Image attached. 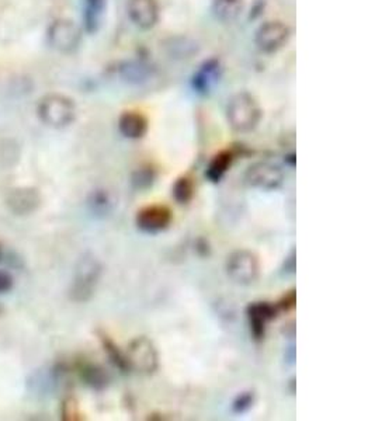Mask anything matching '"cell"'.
Here are the masks:
<instances>
[{"label": "cell", "instance_id": "cell-1", "mask_svg": "<svg viewBox=\"0 0 375 421\" xmlns=\"http://www.w3.org/2000/svg\"><path fill=\"white\" fill-rule=\"evenodd\" d=\"M261 118V108L248 91L234 94L226 106V120L236 132H250L259 126Z\"/></svg>", "mask_w": 375, "mask_h": 421}, {"label": "cell", "instance_id": "cell-2", "mask_svg": "<svg viewBox=\"0 0 375 421\" xmlns=\"http://www.w3.org/2000/svg\"><path fill=\"white\" fill-rule=\"evenodd\" d=\"M37 114L42 124L62 129L75 121L76 106L71 97L59 93H51L40 100Z\"/></svg>", "mask_w": 375, "mask_h": 421}, {"label": "cell", "instance_id": "cell-3", "mask_svg": "<svg viewBox=\"0 0 375 421\" xmlns=\"http://www.w3.org/2000/svg\"><path fill=\"white\" fill-rule=\"evenodd\" d=\"M101 274V264L90 254L79 261L76 274L69 291V296L75 302H87L96 290L97 281Z\"/></svg>", "mask_w": 375, "mask_h": 421}, {"label": "cell", "instance_id": "cell-4", "mask_svg": "<svg viewBox=\"0 0 375 421\" xmlns=\"http://www.w3.org/2000/svg\"><path fill=\"white\" fill-rule=\"evenodd\" d=\"M46 40L51 48H54L55 51L62 54H72L81 45L82 30L71 19H56L48 27Z\"/></svg>", "mask_w": 375, "mask_h": 421}, {"label": "cell", "instance_id": "cell-5", "mask_svg": "<svg viewBox=\"0 0 375 421\" xmlns=\"http://www.w3.org/2000/svg\"><path fill=\"white\" fill-rule=\"evenodd\" d=\"M129 368L142 374H154L158 370V352L152 341L146 337H136L131 341L126 351Z\"/></svg>", "mask_w": 375, "mask_h": 421}, {"label": "cell", "instance_id": "cell-6", "mask_svg": "<svg viewBox=\"0 0 375 421\" xmlns=\"http://www.w3.org/2000/svg\"><path fill=\"white\" fill-rule=\"evenodd\" d=\"M291 37V30L283 21H267L261 24L254 36L256 46L264 54H276L283 49Z\"/></svg>", "mask_w": 375, "mask_h": 421}, {"label": "cell", "instance_id": "cell-7", "mask_svg": "<svg viewBox=\"0 0 375 421\" xmlns=\"http://www.w3.org/2000/svg\"><path fill=\"white\" fill-rule=\"evenodd\" d=\"M259 260L251 252L238 250L232 253L226 263V270L229 277L238 283L248 285L259 277Z\"/></svg>", "mask_w": 375, "mask_h": 421}, {"label": "cell", "instance_id": "cell-8", "mask_svg": "<svg viewBox=\"0 0 375 421\" xmlns=\"http://www.w3.org/2000/svg\"><path fill=\"white\" fill-rule=\"evenodd\" d=\"M41 194L34 187H19L6 197V207L13 215L27 216L40 208Z\"/></svg>", "mask_w": 375, "mask_h": 421}, {"label": "cell", "instance_id": "cell-9", "mask_svg": "<svg viewBox=\"0 0 375 421\" xmlns=\"http://www.w3.org/2000/svg\"><path fill=\"white\" fill-rule=\"evenodd\" d=\"M126 13L129 20L141 30L154 29L161 17L158 0H128Z\"/></svg>", "mask_w": 375, "mask_h": 421}, {"label": "cell", "instance_id": "cell-10", "mask_svg": "<svg viewBox=\"0 0 375 421\" xmlns=\"http://www.w3.org/2000/svg\"><path fill=\"white\" fill-rule=\"evenodd\" d=\"M171 222V210L166 206H148L136 213V225L146 233H158L165 230Z\"/></svg>", "mask_w": 375, "mask_h": 421}, {"label": "cell", "instance_id": "cell-11", "mask_svg": "<svg viewBox=\"0 0 375 421\" xmlns=\"http://www.w3.org/2000/svg\"><path fill=\"white\" fill-rule=\"evenodd\" d=\"M283 170L274 163L259 162L250 166L246 173V180L250 186L263 190H274L283 183Z\"/></svg>", "mask_w": 375, "mask_h": 421}, {"label": "cell", "instance_id": "cell-12", "mask_svg": "<svg viewBox=\"0 0 375 421\" xmlns=\"http://www.w3.org/2000/svg\"><path fill=\"white\" fill-rule=\"evenodd\" d=\"M277 310H279L277 306L267 302H254L249 305L248 319H249L250 330L257 341L264 338L266 326L270 320L276 318Z\"/></svg>", "mask_w": 375, "mask_h": 421}, {"label": "cell", "instance_id": "cell-13", "mask_svg": "<svg viewBox=\"0 0 375 421\" xmlns=\"http://www.w3.org/2000/svg\"><path fill=\"white\" fill-rule=\"evenodd\" d=\"M119 75L126 83L144 84L155 76V68L144 59H131L121 64Z\"/></svg>", "mask_w": 375, "mask_h": 421}, {"label": "cell", "instance_id": "cell-14", "mask_svg": "<svg viewBox=\"0 0 375 421\" xmlns=\"http://www.w3.org/2000/svg\"><path fill=\"white\" fill-rule=\"evenodd\" d=\"M222 76V66L218 59L206 61L193 76V87L200 94H207L219 82Z\"/></svg>", "mask_w": 375, "mask_h": 421}, {"label": "cell", "instance_id": "cell-15", "mask_svg": "<svg viewBox=\"0 0 375 421\" xmlns=\"http://www.w3.org/2000/svg\"><path fill=\"white\" fill-rule=\"evenodd\" d=\"M119 128L125 138L139 139L148 131V121L138 111H124L119 120Z\"/></svg>", "mask_w": 375, "mask_h": 421}, {"label": "cell", "instance_id": "cell-16", "mask_svg": "<svg viewBox=\"0 0 375 421\" xmlns=\"http://www.w3.org/2000/svg\"><path fill=\"white\" fill-rule=\"evenodd\" d=\"M245 7L244 0H212V13L221 23H234L239 19Z\"/></svg>", "mask_w": 375, "mask_h": 421}, {"label": "cell", "instance_id": "cell-17", "mask_svg": "<svg viewBox=\"0 0 375 421\" xmlns=\"http://www.w3.org/2000/svg\"><path fill=\"white\" fill-rule=\"evenodd\" d=\"M167 55L173 59H191L196 54H199L200 46L197 42L189 37H171L166 42Z\"/></svg>", "mask_w": 375, "mask_h": 421}, {"label": "cell", "instance_id": "cell-18", "mask_svg": "<svg viewBox=\"0 0 375 421\" xmlns=\"http://www.w3.org/2000/svg\"><path fill=\"white\" fill-rule=\"evenodd\" d=\"M107 6V0H84V27L87 33H96Z\"/></svg>", "mask_w": 375, "mask_h": 421}, {"label": "cell", "instance_id": "cell-19", "mask_svg": "<svg viewBox=\"0 0 375 421\" xmlns=\"http://www.w3.org/2000/svg\"><path fill=\"white\" fill-rule=\"evenodd\" d=\"M234 161V155L229 151H222L218 155L214 156V159L209 162V168H207V177L211 181L216 183L219 181L225 173L228 171V168H231Z\"/></svg>", "mask_w": 375, "mask_h": 421}, {"label": "cell", "instance_id": "cell-20", "mask_svg": "<svg viewBox=\"0 0 375 421\" xmlns=\"http://www.w3.org/2000/svg\"><path fill=\"white\" fill-rule=\"evenodd\" d=\"M79 375L84 379V383L93 389H103L109 383L107 374L94 364H81Z\"/></svg>", "mask_w": 375, "mask_h": 421}, {"label": "cell", "instance_id": "cell-21", "mask_svg": "<svg viewBox=\"0 0 375 421\" xmlns=\"http://www.w3.org/2000/svg\"><path fill=\"white\" fill-rule=\"evenodd\" d=\"M99 338H100V343H101L104 351L107 352L109 358L111 360V362L116 367H119L121 371L129 370V365H128V361H126L125 354H123L120 351V348L114 344V341L110 337L107 336V335H104V333H99Z\"/></svg>", "mask_w": 375, "mask_h": 421}, {"label": "cell", "instance_id": "cell-22", "mask_svg": "<svg viewBox=\"0 0 375 421\" xmlns=\"http://www.w3.org/2000/svg\"><path fill=\"white\" fill-rule=\"evenodd\" d=\"M194 190H196L194 181L190 177L184 176V177H180L174 183V186H173V196H174V198L180 204H186V203H189L193 198Z\"/></svg>", "mask_w": 375, "mask_h": 421}, {"label": "cell", "instance_id": "cell-23", "mask_svg": "<svg viewBox=\"0 0 375 421\" xmlns=\"http://www.w3.org/2000/svg\"><path fill=\"white\" fill-rule=\"evenodd\" d=\"M110 198L104 191H94L89 198V207L94 213H106L110 210Z\"/></svg>", "mask_w": 375, "mask_h": 421}, {"label": "cell", "instance_id": "cell-24", "mask_svg": "<svg viewBox=\"0 0 375 421\" xmlns=\"http://www.w3.org/2000/svg\"><path fill=\"white\" fill-rule=\"evenodd\" d=\"M61 416H62V420H84L81 410H79V405L74 397H68L64 400V403L61 406Z\"/></svg>", "mask_w": 375, "mask_h": 421}, {"label": "cell", "instance_id": "cell-25", "mask_svg": "<svg viewBox=\"0 0 375 421\" xmlns=\"http://www.w3.org/2000/svg\"><path fill=\"white\" fill-rule=\"evenodd\" d=\"M152 181H154V173L149 168H141L134 176V184L138 188H145V187L151 186Z\"/></svg>", "mask_w": 375, "mask_h": 421}, {"label": "cell", "instance_id": "cell-26", "mask_svg": "<svg viewBox=\"0 0 375 421\" xmlns=\"http://www.w3.org/2000/svg\"><path fill=\"white\" fill-rule=\"evenodd\" d=\"M251 405H253V393H250V392L241 393L234 402V410L236 413H244L251 407Z\"/></svg>", "mask_w": 375, "mask_h": 421}, {"label": "cell", "instance_id": "cell-27", "mask_svg": "<svg viewBox=\"0 0 375 421\" xmlns=\"http://www.w3.org/2000/svg\"><path fill=\"white\" fill-rule=\"evenodd\" d=\"M13 277L9 271L0 270V294H7L13 288Z\"/></svg>", "mask_w": 375, "mask_h": 421}, {"label": "cell", "instance_id": "cell-28", "mask_svg": "<svg viewBox=\"0 0 375 421\" xmlns=\"http://www.w3.org/2000/svg\"><path fill=\"white\" fill-rule=\"evenodd\" d=\"M295 302H296L295 291H290L289 294H286L281 298V300L277 303V308L283 309V310H290L295 306Z\"/></svg>", "mask_w": 375, "mask_h": 421}, {"label": "cell", "instance_id": "cell-29", "mask_svg": "<svg viewBox=\"0 0 375 421\" xmlns=\"http://www.w3.org/2000/svg\"><path fill=\"white\" fill-rule=\"evenodd\" d=\"M1 257H3V246H1V243H0V260H1Z\"/></svg>", "mask_w": 375, "mask_h": 421}]
</instances>
